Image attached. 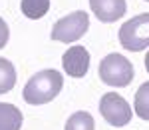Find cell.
Instances as JSON below:
<instances>
[{
	"instance_id": "obj_1",
	"label": "cell",
	"mask_w": 149,
	"mask_h": 130,
	"mask_svg": "<svg viewBox=\"0 0 149 130\" xmlns=\"http://www.w3.org/2000/svg\"><path fill=\"white\" fill-rule=\"evenodd\" d=\"M62 86H64L62 74L58 70H54V68H48V70L36 72L34 76L26 82L22 96L28 104H34V106L48 104V102H52L60 94Z\"/></svg>"
},
{
	"instance_id": "obj_2",
	"label": "cell",
	"mask_w": 149,
	"mask_h": 130,
	"mask_svg": "<svg viewBox=\"0 0 149 130\" xmlns=\"http://www.w3.org/2000/svg\"><path fill=\"white\" fill-rule=\"evenodd\" d=\"M97 74H100V80H103L107 86L123 88V86H129V82L133 80V64L123 54L113 52L100 62Z\"/></svg>"
},
{
	"instance_id": "obj_3",
	"label": "cell",
	"mask_w": 149,
	"mask_h": 130,
	"mask_svg": "<svg viewBox=\"0 0 149 130\" xmlns=\"http://www.w3.org/2000/svg\"><path fill=\"white\" fill-rule=\"evenodd\" d=\"M119 42L129 52H141L149 46V12L129 18L119 28Z\"/></svg>"
},
{
	"instance_id": "obj_4",
	"label": "cell",
	"mask_w": 149,
	"mask_h": 130,
	"mask_svg": "<svg viewBox=\"0 0 149 130\" xmlns=\"http://www.w3.org/2000/svg\"><path fill=\"white\" fill-rule=\"evenodd\" d=\"M88 28H90V16H88V12L84 10H76L68 14V16H64V18H60L56 24H54V28H52V40H56V42H76V40H80L81 36L88 32Z\"/></svg>"
},
{
	"instance_id": "obj_5",
	"label": "cell",
	"mask_w": 149,
	"mask_h": 130,
	"mask_svg": "<svg viewBox=\"0 0 149 130\" xmlns=\"http://www.w3.org/2000/svg\"><path fill=\"white\" fill-rule=\"evenodd\" d=\"M100 112H102L103 120L111 126H127L131 122V106L127 104V100L123 96H119L117 92H107L102 96L100 100Z\"/></svg>"
},
{
	"instance_id": "obj_6",
	"label": "cell",
	"mask_w": 149,
	"mask_h": 130,
	"mask_svg": "<svg viewBox=\"0 0 149 130\" xmlns=\"http://www.w3.org/2000/svg\"><path fill=\"white\" fill-rule=\"evenodd\" d=\"M62 66L68 76L72 78H84L90 68V52L84 46H72L62 56Z\"/></svg>"
},
{
	"instance_id": "obj_7",
	"label": "cell",
	"mask_w": 149,
	"mask_h": 130,
	"mask_svg": "<svg viewBox=\"0 0 149 130\" xmlns=\"http://www.w3.org/2000/svg\"><path fill=\"white\" fill-rule=\"evenodd\" d=\"M90 8L100 22H115L125 16V0H90Z\"/></svg>"
},
{
	"instance_id": "obj_8",
	"label": "cell",
	"mask_w": 149,
	"mask_h": 130,
	"mask_svg": "<svg viewBox=\"0 0 149 130\" xmlns=\"http://www.w3.org/2000/svg\"><path fill=\"white\" fill-rule=\"evenodd\" d=\"M22 112L14 104L0 102V130H20L22 128Z\"/></svg>"
},
{
	"instance_id": "obj_9",
	"label": "cell",
	"mask_w": 149,
	"mask_h": 130,
	"mask_svg": "<svg viewBox=\"0 0 149 130\" xmlns=\"http://www.w3.org/2000/svg\"><path fill=\"white\" fill-rule=\"evenodd\" d=\"M22 14L30 20H38L42 16H46V12L50 10V0H22L20 2Z\"/></svg>"
},
{
	"instance_id": "obj_10",
	"label": "cell",
	"mask_w": 149,
	"mask_h": 130,
	"mask_svg": "<svg viewBox=\"0 0 149 130\" xmlns=\"http://www.w3.org/2000/svg\"><path fill=\"white\" fill-rule=\"evenodd\" d=\"M133 110L141 120H149V82H143L135 92Z\"/></svg>"
},
{
	"instance_id": "obj_11",
	"label": "cell",
	"mask_w": 149,
	"mask_h": 130,
	"mask_svg": "<svg viewBox=\"0 0 149 130\" xmlns=\"http://www.w3.org/2000/svg\"><path fill=\"white\" fill-rule=\"evenodd\" d=\"M16 84V70L10 60L0 58V94L10 92Z\"/></svg>"
},
{
	"instance_id": "obj_12",
	"label": "cell",
	"mask_w": 149,
	"mask_h": 130,
	"mask_svg": "<svg viewBox=\"0 0 149 130\" xmlns=\"http://www.w3.org/2000/svg\"><path fill=\"white\" fill-rule=\"evenodd\" d=\"M95 128V122H93V116L90 112H74L72 116L66 122V128L64 130H93Z\"/></svg>"
},
{
	"instance_id": "obj_13",
	"label": "cell",
	"mask_w": 149,
	"mask_h": 130,
	"mask_svg": "<svg viewBox=\"0 0 149 130\" xmlns=\"http://www.w3.org/2000/svg\"><path fill=\"white\" fill-rule=\"evenodd\" d=\"M8 38H10V32H8V24L4 22V18H0V48L6 46Z\"/></svg>"
},
{
	"instance_id": "obj_14",
	"label": "cell",
	"mask_w": 149,
	"mask_h": 130,
	"mask_svg": "<svg viewBox=\"0 0 149 130\" xmlns=\"http://www.w3.org/2000/svg\"><path fill=\"white\" fill-rule=\"evenodd\" d=\"M145 70L149 72V50H147V54H145Z\"/></svg>"
},
{
	"instance_id": "obj_15",
	"label": "cell",
	"mask_w": 149,
	"mask_h": 130,
	"mask_svg": "<svg viewBox=\"0 0 149 130\" xmlns=\"http://www.w3.org/2000/svg\"><path fill=\"white\" fill-rule=\"evenodd\" d=\"M147 2H149V0H147Z\"/></svg>"
}]
</instances>
